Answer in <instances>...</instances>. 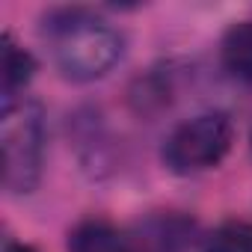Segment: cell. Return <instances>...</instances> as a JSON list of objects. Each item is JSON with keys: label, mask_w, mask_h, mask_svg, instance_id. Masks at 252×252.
Instances as JSON below:
<instances>
[{"label": "cell", "mask_w": 252, "mask_h": 252, "mask_svg": "<svg viewBox=\"0 0 252 252\" xmlns=\"http://www.w3.org/2000/svg\"><path fill=\"white\" fill-rule=\"evenodd\" d=\"M68 252H131V240L104 220H89L74 228Z\"/></svg>", "instance_id": "6"}, {"label": "cell", "mask_w": 252, "mask_h": 252, "mask_svg": "<svg viewBox=\"0 0 252 252\" xmlns=\"http://www.w3.org/2000/svg\"><path fill=\"white\" fill-rule=\"evenodd\" d=\"M190 234H193V222L187 217L155 214L143 220L134 228V234H128V240H131V252H184Z\"/></svg>", "instance_id": "4"}, {"label": "cell", "mask_w": 252, "mask_h": 252, "mask_svg": "<svg viewBox=\"0 0 252 252\" xmlns=\"http://www.w3.org/2000/svg\"><path fill=\"white\" fill-rule=\"evenodd\" d=\"M234 143V128L225 113H202L187 119L169 134L163 146V160L178 175H193L214 169L225 160Z\"/></svg>", "instance_id": "3"}, {"label": "cell", "mask_w": 252, "mask_h": 252, "mask_svg": "<svg viewBox=\"0 0 252 252\" xmlns=\"http://www.w3.org/2000/svg\"><path fill=\"white\" fill-rule=\"evenodd\" d=\"M42 33L51 45L60 74L74 83L104 77L119 63L125 45L116 27L80 6H63L48 12Z\"/></svg>", "instance_id": "1"}, {"label": "cell", "mask_w": 252, "mask_h": 252, "mask_svg": "<svg viewBox=\"0 0 252 252\" xmlns=\"http://www.w3.org/2000/svg\"><path fill=\"white\" fill-rule=\"evenodd\" d=\"M205 252H252V222L228 220L217 225L205 240Z\"/></svg>", "instance_id": "8"}, {"label": "cell", "mask_w": 252, "mask_h": 252, "mask_svg": "<svg viewBox=\"0 0 252 252\" xmlns=\"http://www.w3.org/2000/svg\"><path fill=\"white\" fill-rule=\"evenodd\" d=\"M0 68H3V98H18V92L36 74V60H33V54L27 48H21L6 33L3 48H0Z\"/></svg>", "instance_id": "7"}, {"label": "cell", "mask_w": 252, "mask_h": 252, "mask_svg": "<svg viewBox=\"0 0 252 252\" xmlns=\"http://www.w3.org/2000/svg\"><path fill=\"white\" fill-rule=\"evenodd\" d=\"M0 155H3V187L9 193L21 196L36 190L45 163V110L39 101L27 95L3 98Z\"/></svg>", "instance_id": "2"}, {"label": "cell", "mask_w": 252, "mask_h": 252, "mask_svg": "<svg viewBox=\"0 0 252 252\" xmlns=\"http://www.w3.org/2000/svg\"><path fill=\"white\" fill-rule=\"evenodd\" d=\"M220 57H222V68L234 80L252 86V21H237L225 30Z\"/></svg>", "instance_id": "5"}, {"label": "cell", "mask_w": 252, "mask_h": 252, "mask_svg": "<svg viewBox=\"0 0 252 252\" xmlns=\"http://www.w3.org/2000/svg\"><path fill=\"white\" fill-rule=\"evenodd\" d=\"M6 252H39V249H33V246H27V243H9Z\"/></svg>", "instance_id": "9"}]
</instances>
